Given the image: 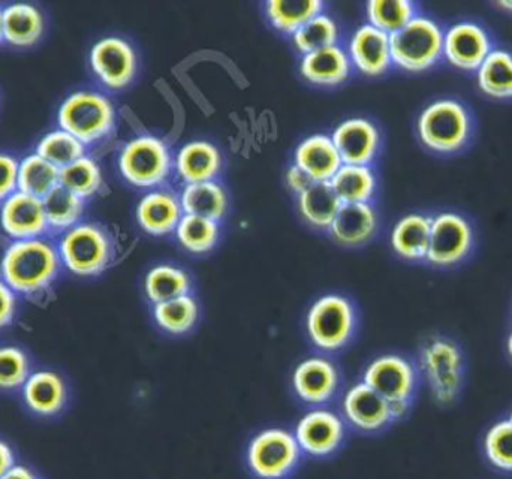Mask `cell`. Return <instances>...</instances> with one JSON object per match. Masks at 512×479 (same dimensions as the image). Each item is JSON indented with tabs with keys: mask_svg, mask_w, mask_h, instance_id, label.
I'll use <instances>...</instances> for the list:
<instances>
[{
	"mask_svg": "<svg viewBox=\"0 0 512 479\" xmlns=\"http://www.w3.org/2000/svg\"><path fill=\"white\" fill-rule=\"evenodd\" d=\"M59 250L42 239L12 241L0 261L2 280L18 294L44 291L59 274Z\"/></svg>",
	"mask_w": 512,
	"mask_h": 479,
	"instance_id": "obj_1",
	"label": "cell"
},
{
	"mask_svg": "<svg viewBox=\"0 0 512 479\" xmlns=\"http://www.w3.org/2000/svg\"><path fill=\"white\" fill-rule=\"evenodd\" d=\"M444 35L436 21L417 15L390 36L394 65L409 72L427 71L444 56Z\"/></svg>",
	"mask_w": 512,
	"mask_h": 479,
	"instance_id": "obj_2",
	"label": "cell"
},
{
	"mask_svg": "<svg viewBox=\"0 0 512 479\" xmlns=\"http://www.w3.org/2000/svg\"><path fill=\"white\" fill-rule=\"evenodd\" d=\"M60 129L74 135L83 144L107 137L116 122L110 99L96 92H75L59 108Z\"/></svg>",
	"mask_w": 512,
	"mask_h": 479,
	"instance_id": "obj_3",
	"label": "cell"
},
{
	"mask_svg": "<svg viewBox=\"0 0 512 479\" xmlns=\"http://www.w3.org/2000/svg\"><path fill=\"white\" fill-rule=\"evenodd\" d=\"M60 262L75 276H98L110 265L113 244L95 224H78L63 233L59 247Z\"/></svg>",
	"mask_w": 512,
	"mask_h": 479,
	"instance_id": "obj_4",
	"label": "cell"
},
{
	"mask_svg": "<svg viewBox=\"0 0 512 479\" xmlns=\"http://www.w3.org/2000/svg\"><path fill=\"white\" fill-rule=\"evenodd\" d=\"M471 119L468 111L454 99L433 102L421 113L418 135L433 152L454 153L468 143Z\"/></svg>",
	"mask_w": 512,
	"mask_h": 479,
	"instance_id": "obj_5",
	"label": "cell"
},
{
	"mask_svg": "<svg viewBox=\"0 0 512 479\" xmlns=\"http://www.w3.org/2000/svg\"><path fill=\"white\" fill-rule=\"evenodd\" d=\"M363 382L384 397L394 420L405 417L417 388L415 367L399 355H384L367 366Z\"/></svg>",
	"mask_w": 512,
	"mask_h": 479,
	"instance_id": "obj_6",
	"label": "cell"
},
{
	"mask_svg": "<svg viewBox=\"0 0 512 479\" xmlns=\"http://www.w3.org/2000/svg\"><path fill=\"white\" fill-rule=\"evenodd\" d=\"M421 372L439 405H451L463 382V358L459 348L447 339L429 340L421 349Z\"/></svg>",
	"mask_w": 512,
	"mask_h": 479,
	"instance_id": "obj_7",
	"label": "cell"
},
{
	"mask_svg": "<svg viewBox=\"0 0 512 479\" xmlns=\"http://www.w3.org/2000/svg\"><path fill=\"white\" fill-rule=\"evenodd\" d=\"M300 459L295 436L285 429L258 433L246 453L249 469L259 479H285L295 471Z\"/></svg>",
	"mask_w": 512,
	"mask_h": 479,
	"instance_id": "obj_8",
	"label": "cell"
},
{
	"mask_svg": "<svg viewBox=\"0 0 512 479\" xmlns=\"http://www.w3.org/2000/svg\"><path fill=\"white\" fill-rule=\"evenodd\" d=\"M355 313L352 304L340 295L319 298L307 313V333L316 348L337 351L354 333Z\"/></svg>",
	"mask_w": 512,
	"mask_h": 479,
	"instance_id": "obj_9",
	"label": "cell"
},
{
	"mask_svg": "<svg viewBox=\"0 0 512 479\" xmlns=\"http://www.w3.org/2000/svg\"><path fill=\"white\" fill-rule=\"evenodd\" d=\"M119 168L131 185L153 188L164 183L170 174V150L159 138H135L123 147Z\"/></svg>",
	"mask_w": 512,
	"mask_h": 479,
	"instance_id": "obj_10",
	"label": "cell"
},
{
	"mask_svg": "<svg viewBox=\"0 0 512 479\" xmlns=\"http://www.w3.org/2000/svg\"><path fill=\"white\" fill-rule=\"evenodd\" d=\"M474 231L471 224L456 213H441L432 219L427 261L436 267L459 264L471 252Z\"/></svg>",
	"mask_w": 512,
	"mask_h": 479,
	"instance_id": "obj_11",
	"label": "cell"
},
{
	"mask_svg": "<svg viewBox=\"0 0 512 479\" xmlns=\"http://www.w3.org/2000/svg\"><path fill=\"white\" fill-rule=\"evenodd\" d=\"M90 66L108 89H125L137 74V54L125 39L108 36L93 45Z\"/></svg>",
	"mask_w": 512,
	"mask_h": 479,
	"instance_id": "obj_12",
	"label": "cell"
},
{
	"mask_svg": "<svg viewBox=\"0 0 512 479\" xmlns=\"http://www.w3.org/2000/svg\"><path fill=\"white\" fill-rule=\"evenodd\" d=\"M295 441L301 453L312 457H327L336 453L345 438L343 420L327 409H313L300 418L295 426Z\"/></svg>",
	"mask_w": 512,
	"mask_h": 479,
	"instance_id": "obj_13",
	"label": "cell"
},
{
	"mask_svg": "<svg viewBox=\"0 0 512 479\" xmlns=\"http://www.w3.org/2000/svg\"><path fill=\"white\" fill-rule=\"evenodd\" d=\"M0 227L14 241L41 239L50 230L41 198L14 192L0 207Z\"/></svg>",
	"mask_w": 512,
	"mask_h": 479,
	"instance_id": "obj_14",
	"label": "cell"
},
{
	"mask_svg": "<svg viewBox=\"0 0 512 479\" xmlns=\"http://www.w3.org/2000/svg\"><path fill=\"white\" fill-rule=\"evenodd\" d=\"M492 51L489 33L472 21L454 24L444 35V56L463 71H478Z\"/></svg>",
	"mask_w": 512,
	"mask_h": 479,
	"instance_id": "obj_15",
	"label": "cell"
},
{
	"mask_svg": "<svg viewBox=\"0 0 512 479\" xmlns=\"http://www.w3.org/2000/svg\"><path fill=\"white\" fill-rule=\"evenodd\" d=\"M342 412L349 426L360 432H379L394 421L390 403L364 382L349 388Z\"/></svg>",
	"mask_w": 512,
	"mask_h": 479,
	"instance_id": "obj_16",
	"label": "cell"
},
{
	"mask_svg": "<svg viewBox=\"0 0 512 479\" xmlns=\"http://www.w3.org/2000/svg\"><path fill=\"white\" fill-rule=\"evenodd\" d=\"M339 384V370L331 361L321 357L301 361L292 375L295 394L309 405L330 402L339 390Z\"/></svg>",
	"mask_w": 512,
	"mask_h": 479,
	"instance_id": "obj_17",
	"label": "cell"
},
{
	"mask_svg": "<svg viewBox=\"0 0 512 479\" xmlns=\"http://www.w3.org/2000/svg\"><path fill=\"white\" fill-rule=\"evenodd\" d=\"M331 140L345 165H369L379 149L378 128L360 117L340 123Z\"/></svg>",
	"mask_w": 512,
	"mask_h": 479,
	"instance_id": "obj_18",
	"label": "cell"
},
{
	"mask_svg": "<svg viewBox=\"0 0 512 479\" xmlns=\"http://www.w3.org/2000/svg\"><path fill=\"white\" fill-rule=\"evenodd\" d=\"M348 56L358 71L369 77H378L393 65L390 35L364 24L352 36Z\"/></svg>",
	"mask_w": 512,
	"mask_h": 479,
	"instance_id": "obj_19",
	"label": "cell"
},
{
	"mask_svg": "<svg viewBox=\"0 0 512 479\" xmlns=\"http://www.w3.org/2000/svg\"><path fill=\"white\" fill-rule=\"evenodd\" d=\"M23 399L33 414L39 417H53L65 408L68 388L59 373L39 370L30 373L24 382Z\"/></svg>",
	"mask_w": 512,
	"mask_h": 479,
	"instance_id": "obj_20",
	"label": "cell"
},
{
	"mask_svg": "<svg viewBox=\"0 0 512 479\" xmlns=\"http://www.w3.org/2000/svg\"><path fill=\"white\" fill-rule=\"evenodd\" d=\"M295 165L315 183H330L343 162L328 135L306 138L295 150Z\"/></svg>",
	"mask_w": 512,
	"mask_h": 479,
	"instance_id": "obj_21",
	"label": "cell"
},
{
	"mask_svg": "<svg viewBox=\"0 0 512 479\" xmlns=\"http://www.w3.org/2000/svg\"><path fill=\"white\" fill-rule=\"evenodd\" d=\"M183 215L185 213L179 198L164 191L144 195L137 207L138 224L150 236H167V234L176 233L177 225L182 221Z\"/></svg>",
	"mask_w": 512,
	"mask_h": 479,
	"instance_id": "obj_22",
	"label": "cell"
},
{
	"mask_svg": "<svg viewBox=\"0 0 512 479\" xmlns=\"http://www.w3.org/2000/svg\"><path fill=\"white\" fill-rule=\"evenodd\" d=\"M378 230V216L369 203L343 204L328 228L336 243L357 247L372 240Z\"/></svg>",
	"mask_w": 512,
	"mask_h": 479,
	"instance_id": "obj_23",
	"label": "cell"
},
{
	"mask_svg": "<svg viewBox=\"0 0 512 479\" xmlns=\"http://www.w3.org/2000/svg\"><path fill=\"white\" fill-rule=\"evenodd\" d=\"M221 168V152L207 141H192L177 153V173L188 185L213 182Z\"/></svg>",
	"mask_w": 512,
	"mask_h": 479,
	"instance_id": "obj_24",
	"label": "cell"
},
{
	"mask_svg": "<svg viewBox=\"0 0 512 479\" xmlns=\"http://www.w3.org/2000/svg\"><path fill=\"white\" fill-rule=\"evenodd\" d=\"M351 65L348 53L339 45H333L303 56L300 71L310 83L337 86L349 77Z\"/></svg>",
	"mask_w": 512,
	"mask_h": 479,
	"instance_id": "obj_25",
	"label": "cell"
},
{
	"mask_svg": "<svg viewBox=\"0 0 512 479\" xmlns=\"http://www.w3.org/2000/svg\"><path fill=\"white\" fill-rule=\"evenodd\" d=\"M3 41L14 47H32L45 29L44 15L29 3H12L2 9Z\"/></svg>",
	"mask_w": 512,
	"mask_h": 479,
	"instance_id": "obj_26",
	"label": "cell"
},
{
	"mask_svg": "<svg viewBox=\"0 0 512 479\" xmlns=\"http://www.w3.org/2000/svg\"><path fill=\"white\" fill-rule=\"evenodd\" d=\"M432 219L424 215H408L400 219L391 233L394 252L409 261L427 258Z\"/></svg>",
	"mask_w": 512,
	"mask_h": 479,
	"instance_id": "obj_27",
	"label": "cell"
},
{
	"mask_svg": "<svg viewBox=\"0 0 512 479\" xmlns=\"http://www.w3.org/2000/svg\"><path fill=\"white\" fill-rule=\"evenodd\" d=\"M342 206L330 183H313L298 195L300 215L310 227L318 230H328Z\"/></svg>",
	"mask_w": 512,
	"mask_h": 479,
	"instance_id": "obj_28",
	"label": "cell"
},
{
	"mask_svg": "<svg viewBox=\"0 0 512 479\" xmlns=\"http://www.w3.org/2000/svg\"><path fill=\"white\" fill-rule=\"evenodd\" d=\"M185 215L200 216L219 222L228 210V197L225 189L216 182L188 185L180 197Z\"/></svg>",
	"mask_w": 512,
	"mask_h": 479,
	"instance_id": "obj_29",
	"label": "cell"
},
{
	"mask_svg": "<svg viewBox=\"0 0 512 479\" xmlns=\"http://www.w3.org/2000/svg\"><path fill=\"white\" fill-rule=\"evenodd\" d=\"M342 204H364L372 200L376 189V177L369 165H345L330 180Z\"/></svg>",
	"mask_w": 512,
	"mask_h": 479,
	"instance_id": "obj_30",
	"label": "cell"
},
{
	"mask_svg": "<svg viewBox=\"0 0 512 479\" xmlns=\"http://www.w3.org/2000/svg\"><path fill=\"white\" fill-rule=\"evenodd\" d=\"M321 0H270L265 3L268 20L274 29L294 35L307 21L322 14Z\"/></svg>",
	"mask_w": 512,
	"mask_h": 479,
	"instance_id": "obj_31",
	"label": "cell"
},
{
	"mask_svg": "<svg viewBox=\"0 0 512 479\" xmlns=\"http://www.w3.org/2000/svg\"><path fill=\"white\" fill-rule=\"evenodd\" d=\"M60 185V170L33 153L18 162V191L44 198Z\"/></svg>",
	"mask_w": 512,
	"mask_h": 479,
	"instance_id": "obj_32",
	"label": "cell"
},
{
	"mask_svg": "<svg viewBox=\"0 0 512 479\" xmlns=\"http://www.w3.org/2000/svg\"><path fill=\"white\" fill-rule=\"evenodd\" d=\"M144 288L153 304L164 303L188 295L191 291V277L185 270L174 265H158L147 273Z\"/></svg>",
	"mask_w": 512,
	"mask_h": 479,
	"instance_id": "obj_33",
	"label": "cell"
},
{
	"mask_svg": "<svg viewBox=\"0 0 512 479\" xmlns=\"http://www.w3.org/2000/svg\"><path fill=\"white\" fill-rule=\"evenodd\" d=\"M478 84L492 98H512V53L493 50L478 68Z\"/></svg>",
	"mask_w": 512,
	"mask_h": 479,
	"instance_id": "obj_34",
	"label": "cell"
},
{
	"mask_svg": "<svg viewBox=\"0 0 512 479\" xmlns=\"http://www.w3.org/2000/svg\"><path fill=\"white\" fill-rule=\"evenodd\" d=\"M48 228L54 231L71 230L80 224L84 212V200L69 192L63 186H57L47 197L42 198Z\"/></svg>",
	"mask_w": 512,
	"mask_h": 479,
	"instance_id": "obj_35",
	"label": "cell"
},
{
	"mask_svg": "<svg viewBox=\"0 0 512 479\" xmlns=\"http://www.w3.org/2000/svg\"><path fill=\"white\" fill-rule=\"evenodd\" d=\"M366 12L370 26L391 36L417 17V6L408 0H372Z\"/></svg>",
	"mask_w": 512,
	"mask_h": 479,
	"instance_id": "obj_36",
	"label": "cell"
},
{
	"mask_svg": "<svg viewBox=\"0 0 512 479\" xmlns=\"http://www.w3.org/2000/svg\"><path fill=\"white\" fill-rule=\"evenodd\" d=\"M197 300L191 295L174 298L155 304V319L162 330L171 334H185L195 327L198 321Z\"/></svg>",
	"mask_w": 512,
	"mask_h": 479,
	"instance_id": "obj_37",
	"label": "cell"
},
{
	"mask_svg": "<svg viewBox=\"0 0 512 479\" xmlns=\"http://www.w3.org/2000/svg\"><path fill=\"white\" fill-rule=\"evenodd\" d=\"M176 236L188 252L201 255L210 252L216 246L221 236V228L219 222L212 219L183 215L182 221L177 225Z\"/></svg>",
	"mask_w": 512,
	"mask_h": 479,
	"instance_id": "obj_38",
	"label": "cell"
},
{
	"mask_svg": "<svg viewBox=\"0 0 512 479\" xmlns=\"http://www.w3.org/2000/svg\"><path fill=\"white\" fill-rule=\"evenodd\" d=\"M60 186L81 200L93 197L102 186L101 168L92 158L83 156L60 170Z\"/></svg>",
	"mask_w": 512,
	"mask_h": 479,
	"instance_id": "obj_39",
	"label": "cell"
},
{
	"mask_svg": "<svg viewBox=\"0 0 512 479\" xmlns=\"http://www.w3.org/2000/svg\"><path fill=\"white\" fill-rule=\"evenodd\" d=\"M339 26L333 18L325 14L316 15L312 20L307 21L300 30L292 35L295 48L303 56L315 53L324 48L333 47L339 39Z\"/></svg>",
	"mask_w": 512,
	"mask_h": 479,
	"instance_id": "obj_40",
	"label": "cell"
},
{
	"mask_svg": "<svg viewBox=\"0 0 512 479\" xmlns=\"http://www.w3.org/2000/svg\"><path fill=\"white\" fill-rule=\"evenodd\" d=\"M84 152V144L63 129L45 135L36 147V153L59 170L86 156Z\"/></svg>",
	"mask_w": 512,
	"mask_h": 479,
	"instance_id": "obj_41",
	"label": "cell"
},
{
	"mask_svg": "<svg viewBox=\"0 0 512 479\" xmlns=\"http://www.w3.org/2000/svg\"><path fill=\"white\" fill-rule=\"evenodd\" d=\"M29 376L27 355L15 346H0V390L23 388Z\"/></svg>",
	"mask_w": 512,
	"mask_h": 479,
	"instance_id": "obj_42",
	"label": "cell"
},
{
	"mask_svg": "<svg viewBox=\"0 0 512 479\" xmlns=\"http://www.w3.org/2000/svg\"><path fill=\"white\" fill-rule=\"evenodd\" d=\"M484 451L495 468L512 472V423L510 420L495 424L487 432Z\"/></svg>",
	"mask_w": 512,
	"mask_h": 479,
	"instance_id": "obj_43",
	"label": "cell"
},
{
	"mask_svg": "<svg viewBox=\"0 0 512 479\" xmlns=\"http://www.w3.org/2000/svg\"><path fill=\"white\" fill-rule=\"evenodd\" d=\"M18 189V162L6 153H0V201L11 197Z\"/></svg>",
	"mask_w": 512,
	"mask_h": 479,
	"instance_id": "obj_44",
	"label": "cell"
},
{
	"mask_svg": "<svg viewBox=\"0 0 512 479\" xmlns=\"http://www.w3.org/2000/svg\"><path fill=\"white\" fill-rule=\"evenodd\" d=\"M15 292L0 279V328L8 327L15 315Z\"/></svg>",
	"mask_w": 512,
	"mask_h": 479,
	"instance_id": "obj_45",
	"label": "cell"
},
{
	"mask_svg": "<svg viewBox=\"0 0 512 479\" xmlns=\"http://www.w3.org/2000/svg\"><path fill=\"white\" fill-rule=\"evenodd\" d=\"M313 183L315 182H313L301 168H298L297 165H292V167L286 171V185H288V188L291 189L294 194H303Z\"/></svg>",
	"mask_w": 512,
	"mask_h": 479,
	"instance_id": "obj_46",
	"label": "cell"
},
{
	"mask_svg": "<svg viewBox=\"0 0 512 479\" xmlns=\"http://www.w3.org/2000/svg\"><path fill=\"white\" fill-rule=\"evenodd\" d=\"M15 466V457L11 447L5 442L0 441V479L5 477Z\"/></svg>",
	"mask_w": 512,
	"mask_h": 479,
	"instance_id": "obj_47",
	"label": "cell"
},
{
	"mask_svg": "<svg viewBox=\"0 0 512 479\" xmlns=\"http://www.w3.org/2000/svg\"><path fill=\"white\" fill-rule=\"evenodd\" d=\"M2 479H39L30 469L24 466H14Z\"/></svg>",
	"mask_w": 512,
	"mask_h": 479,
	"instance_id": "obj_48",
	"label": "cell"
},
{
	"mask_svg": "<svg viewBox=\"0 0 512 479\" xmlns=\"http://www.w3.org/2000/svg\"><path fill=\"white\" fill-rule=\"evenodd\" d=\"M499 8L505 9L507 12H512V0H508V2H499Z\"/></svg>",
	"mask_w": 512,
	"mask_h": 479,
	"instance_id": "obj_49",
	"label": "cell"
},
{
	"mask_svg": "<svg viewBox=\"0 0 512 479\" xmlns=\"http://www.w3.org/2000/svg\"><path fill=\"white\" fill-rule=\"evenodd\" d=\"M3 41V17H2V9H0V42Z\"/></svg>",
	"mask_w": 512,
	"mask_h": 479,
	"instance_id": "obj_50",
	"label": "cell"
},
{
	"mask_svg": "<svg viewBox=\"0 0 512 479\" xmlns=\"http://www.w3.org/2000/svg\"><path fill=\"white\" fill-rule=\"evenodd\" d=\"M508 352H510L512 358V333L510 334V339H508Z\"/></svg>",
	"mask_w": 512,
	"mask_h": 479,
	"instance_id": "obj_51",
	"label": "cell"
},
{
	"mask_svg": "<svg viewBox=\"0 0 512 479\" xmlns=\"http://www.w3.org/2000/svg\"><path fill=\"white\" fill-rule=\"evenodd\" d=\"M510 421H511V423H512V414H511V417H510Z\"/></svg>",
	"mask_w": 512,
	"mask_h": 479,
	"instance_id": "obj_52",
	"label": "cell"
}]
</instances>
